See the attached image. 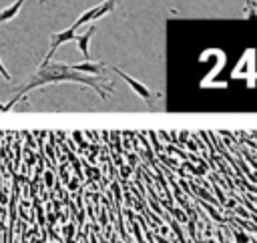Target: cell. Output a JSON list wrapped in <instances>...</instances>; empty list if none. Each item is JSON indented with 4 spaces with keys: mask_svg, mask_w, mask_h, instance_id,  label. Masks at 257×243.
Here are the masks:
<instances>
[{
    "mask_svg": "<svg viewBox=\"0 0 257 243\" xmlns=\"http://www.w3.org/2000/svg\"><path fill=\"white\" fill-rule=\"evenodd\" d=\"M24 2H26V0H16V2H12L10 6L2 8V10H0V24L10 22L12 18H16V14H18V12H20V8L24 6Z\"/></svg>",
    "mask_w": 257,
    "mask_h": 243,
    "instance_id": "52a82bcc",
    "label": "cell"
},
{
    "mask_svg": "<svg viewBox=\"0 0 257 243\" xmlns=\"http://www.w3.org/2000/svg\"><path fill=\"white\" fill-rule=\"evenodd\" d=\"M0 76L4 78V80H10L12 76H10V72L6 70V66H4V62H2V58H0Z\"/></svg>",
    "mask_w": 257,
    "mask_h": 243,
    "instance_id": "ba28073f",
    "label": "cell"
},
{
    "mask_svg": "<svg viewBox=\"0 0 257 243\" xmlns=\"http://www.w3.org/2000/svg\"><path fill=\"white\" fill-rule=\"evenodd\" d=\"M94 28H96V26H88V30H84V32H80V34H76V38H74V42H76V46H78L80 54L84 56V60H90L88 44H90V38H92V34H94Z\"/></svg>",
    "mask_w": 257,
    "mask_h": 243,
    "instance_id": "8992f818",
    "label": "cell"
},
{
    "mask_svg": "<svg viewBox=\"0 0 257 243\" xmlns=\"http://www.w3.org/2000/svg\"><path fill=\"white\" fill-rule=\"evenodd\" d=\"M108 70H112L114 74H118V76H120V78H122V80H124V82H126V84H128V86L135 90V94H139V96H141L145 102H151V100H153V92L149 90V86H147V84H143L141 80L133 78L131 74L122 72V70H120V68H116V66H110Z\"/></svg>",
    "mask_w": 257,
    "mask_h": 243,
    "instance_id": "277c9868",
    "label": "cell"
},
{
    "mask_svg": "<svg viewBox=\"0 0 257 243\" xmlns=\"http://www.w3.org/2000/svg\"><path fill=\"white\" fill-rule=\"evenodd\" d=\"M70 68L80 74H88V76H104L102 72L108 70V66H104L102 62H96V60H82L78 64H72Z\"/></svg>",
    "mask_w": 257,
    "mask_h": 243,
    "instance_id": "5b68a950",
    "label": "cell"
},
{
    "mask_svg": "<svg viewBox=\"0 0 257 243\" xmlns=\"http://www.w3.org/2000/svg\"><path fill=\"white\" fill-rule=\"evenodd\" d=\"M58 82H80L88 88H92L100 98H106L108 92H112L114 84L110 80H106V76H88V74H80L76 70H72L68 64H56V62H46V64H40V68L30 74L14 92H12V98L0 106L2 110H10L18 100H22L30 90H36V88H42L46 84H58Z\"/></svg>",
    "mask_w": 257,
    "mask_h": 243,
    "instance_id": "6da1fadb",
    "label": "cell"
},
{
    "mask_svg": "<svg viewBox=\"0 0 257 243\" xmlns=\"http://www.w3.org/2000/svg\"><path fill=\"white\" fill-rule=\"evenodd\" d=\"M74 38H76V30H74L72 26H68L66 30H60V32H50V50L46 52L42 64L50 62L52 56H54V52H56L62 44H66V42H74Z\"/></svg>",
    "mask_w": 257,
    "mask_h": 243,
    "instance_id": "3957f363",
    "label": "cell"
},
{
    "mask_svg": "<svg viewBox=\"0 0 257 243\" xmlns=\"http://www.w3.org/2000/svg\"><path fill=\"white\" fill-rule=\"evenodd\" d=\"M120 4V0H104V2H100V4H96V6H92V8H88L86 12H82L70 26L74 28V30H78L80 26H84V24H90V22H94V20H98V18H102V16H106L108 12H112L116 6Z\"/></svg>",
    "mask_w": 257,
    "mask_h": 243,
    "instance_id": "7a4b0ae2",
    "label": "cell"
}]
</instances>
